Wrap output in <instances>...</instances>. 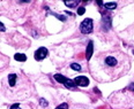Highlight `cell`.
<instances>
[{"label": "cell", "mask_w": 134, "mask_h": 109, "mask_svg": "<svg viewBox=\"0 0 134 109\" xmlns=\"http://www.w3.org/2000/svg\"><path fill=\"white\" fill-rule=\"evenodd\" d=\"M54 79L57 80L58 83L64 84V86H65V87H67V88H74L75 86H76V85H75V83H74V80L69 79V78L63 76V75H59V74L54 75Z\"/></svg>", "instance_id": "1"}, {"label": "cell", "mask_w": 134, "mask_h": 109, "mask_svg": "<svg viewBox=\"0 0 134 109\" xmlns=\"http://www.w3.org/2000/svg\"><path fill=\"white\" fill-rule=\"evenodd\" d=\"M93 20L91 18H86L85 21L81 23L80 25V30L82 33H90L93 32V29H94V25H93Z\"/></svg>", "instance_id": "2"}, {"label": "cell", "mask_w": 134, "mask_h": 109, "mask_svg": "<svg viewBox=\"0 0 134 109\" xmlns=\"http://www.w3.org/2000/svg\"><path fill=\"white\" fill-rule=\"evenodd\" d=\"M104 64L108 67V68H114L118 64V60L113 56V55H108L104 60Z\"/></svg>", "instance_id": "3"}, {"label": "cell", "mask_w": 134, "mask_h": 109, "mask_svg": "<svg viewBox=\"0 0 134 109\" xmlns=\"http://www.w3.org/2000/svg\"><path fill=\"white\" fill-rule=\"evenodd\" d=\"M47 56V49L45 47H40L37 51L35 52V60L41 61L43 59H45Z\"/></svg>", "instance_id": "4"}, {"label": "cell", "mask_w": 134, "mask_h": 109, "mask_svg": "<svg viewBox=\"0 0 134 109\" xmlns=\"http://www.w3.org/2000/svg\"><path fill=\"white\" fill-rule=\"evenodd\" d=\"M74 83H75V85H76V86H82V87H86V86L89 85V79L87 77H85V76H79V77H76L74 79Z\"/></svg>", "instance_id": "5"}, {"label": "cell", "mask_w": 134, "mask_h": 109, "mask_svg": "<svg viewBox=\"0 0 134 109\" xmlns=\"http://www.w3.org/2000/svg\"><path fill=\"white\" fill-rule=\"evenodd\" d=\"M64 2H65V5L67 7L75 8L77 5L80 4V0H66V1H64Z\"/></svg>", "instance_id": "6"}, {"label": "cell", "mask_w": 134, "mask_h": 109, "mask_svg": "<svg viewBox=\"0 0 134 109\" xmlns=\"http://www.w3.org/2000/svg\"><path fill=\"white\" fill-rule=\"evenodd\" d=\"M16 79H18V76H16L15 74L8 75V84H9V86H15Z\"/></svg>", "instance_id": "7"}, {"label": "cell", "mask_w": 134, "mask_h": 109, "mask_svg": "<svg viewBox=\"0 0 134 109\" xmlns=\"http://www.w3.org/2000/svg\"><path fill=\"white\" fill-rule=\"evenodd\" d=\"M93 48H94V46H93V41H89L88 47H87V59H88V60H90L91 55H93Z\"/></svg>", "instance_id": "8"}, {"label": "cell", "mask_w": 134, "mask_h": 109, "mask_svg": "<svg viewBox=\"0 0 134 109\" xmlns=\"http://www.w3.org/2000/svg\"><path fill=\"white\" fill-rule=\"evenodd\" d=\"M14 59H15L16 61H22V62H24V61L27 60V56L24 54H19L18 53V54L14 55Z\"/></svg>", "instance_id": "9"}, {"label": "cell", "mask_w": 134, "mask_h": 109, "mask_svg": "<svg viewBox=\"0 0 134 109\" xmlns=\"http://www.w3.org/2000/svg\"><path fill=\"white\" fill-rule=\"evenodd\" d=\"M104 7L107 8V9H114V8L117 7V4L116 2H105Z\"/></svg>", "instance_id": "10"}, {"label": "cell", "mask_w": 134, "mask_h": 109, "mask_svg": "<svg viewBox=\"0 0 134 109\" xmlns=\"http://www.w3.org/2000/svg\"><path fill=\"white\" fill-rule=\"evenodd\" d=\"M103 22H104V23H107L108 28L111 27V17H110V16H104V17H103Z\"/></svg>", "instance_id": "11"}, {"label": "cell", "mask_w": 134, "mask_h": 109, "mask_svg": "<svg viewBox=\"0 0 134 109\" xmlns=\"http://www.w3.org/2000/svg\"><path fill=\"white\" fill-rule=\"evenodd\" d=\"M71 68L73 69V70H76V71H81V66L77 63H72L71 64Z\"/></svg>", "instance_id": "12"}, {"label": "cell", "mask_w": 134, "mask_h": 109, "mask_svg": "<svg viewBox=\"0 0 134 109\" xmlns=\"http://www.w3.org/2000/svg\"><path fill=\"white\" fill-rule=\"evenodd\" d=\"M55 109H68V105H67V103H61V105H59Z\"/></svg>", "instance_id": "13"}, {"label": "cell", "mask_w": 134, "mask_h": 109, "mask_svg": "<svg viewBox=\"0 0 134 109\" xmlns=\"http://www.w3.org/2000/svg\"><path fill=\"white\" fill-rule=\"evenodd\" d=\"M85 12H86V8H83V7H80L79 9H77V14H79V15H83Z\"/></svg>", "instance_id": "14"}, {"label": "cell", "mask_w": 134, "mask_h": 109, "mask_svg": "<svg viewBox=\"0 0 134 109\" xmlns=\"http://www.w3.org/2000/svg\"><path fill=\"white\" fill-rule=\"evenodd\" d=\"M40 103L43 106V107H47V106H49V103H47L44 99H40Z\"/></svg>", "instance_id": "15"}, {"label": "cell", "mask_w": 134, "mask_h": 109, "mask_svg": "<svg viewBox=\"0 0 134 109\" xmlns=\"http://www.w3.org/2000/svg\"><path fill=\"white\" fill-rule=\"evenodd\" d=\"M5 30H6V28H5V25L1 23V22H0V31H1V32H4Z\"/></svg>", "instance_id": "16"}, {"label": "cell", "mask_w": 134, "mask_h": 109, "mask_svg": "<svg viewBox=\"0 0 134 109\" xmlns=\"http://www.w3.org/2000/svg\"><path fill=\"white\" fill-rule=\"evenodd\" d=\"M19 106H20L19 103H15V105H13L12 107H10V109H16V108H19Z\"/></svg>", "instance_id": "17"}, {"label": "cell", "mask_w": 134, "mask_h": 109, "mask_svg": "<svg viewBox=\"0 0 134 109\" xmlns=\"http://www.w3.org/2000/svg\"><path fill=\"white\" fill-rule=\"evenodd\" d=\"M131 88H133V91H134V84H132V85H131Z\"/></svg>", "instance_id": "18"}]
</instances>
